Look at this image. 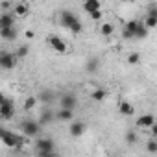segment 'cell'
<instances>
[{"mask_svg": "<svg viewBox=\"0 0 157 157\" xmlns=\"http://www.w3.org/2000/svg\"><path fill=\"white\" fill-rule=\"evenodd\" d=\"M59 24H61L63 28L70 30L74 35L82 33V30H83L82 21L78 19V15H74V13H72V11H68V10H63V11L59 13Z\"/></svg>", "mask_w": 157, "mask_h": 157, "instance_id": "obj_1", "label": "cell"}, {"mask_svg": "<svg viewBox=\"0 0 157 157\" xmlns=\"http://www.w3.org/2000/svg\"><path fill=\"white\" fill-rule=\"evenodd\" d=\"M0 137H2V142H4V146H8V148H21V146H24V142H26V135L22 133V135H17V133H11V131H8V129H2L0 131Z\"/></svg>", "mask_w": 157, "mask_h": 157, "instance_id": "obj_2", "label": "cell"}, {"mask_svg": "<svg viewBox=\"0 0 157 157\" xmlns=\"http://www.w3.org/2000/svg\"><path fill=\"white\" fill-rule=\"evenodd\" d=\"M15 115V104L10 98H2L0 100V118L2 120H11Z\"/></svg>", "mask_w": 157, "mask_h": 157, "instance_id": "obj_3", "label": "cell"}, {"mask_svg": "<svg viewBox=\"0 0 157 157\" xmlns=\"http://www.w3.org/2000/svg\"><path fill=\"white\" fill-rule=\"evenodd\" d=\"M21 131L28 139H32V137H35L41 131V122H37V120H24V122H21Z\"/></svg>", "mask_w": 157, "mask_h": 157, "instance_id": "obj_4", "label": "cell"}, {"mask_svg": "<svg viewBox=\"0 0 157 157\" xmlns=\"http://www.w3.org/2000/svg\"><path fill=\"white\" fill-rule=\"evenodd\" d=\"M35 148H37V153L39 155H43V157H48V155H52L54 153V140L52 139H39L37 142H35Z\"/></svg>", "mask_w": 157, "mask_h": 157, "instance_id": "obj_5", "label": "cell"}, {"mask_svg": "<svg viewBox=\"0 0 157 157\" xmlns=\"http://www.w3.org/2000/svg\"><path fill=\"white\" fill-rule=\"evenodd\" d=\"M17 56H15V52L11 54V52H2V56H0V67H2L4 70H11L15 65H17Z\"/></svg>", "mask_w": 157, "mask_h": 157, "instance_id": "obj_6", "label": "cell"}, {"mask_svg": "<svg viewBox=\"0 0 157 157\" xmlns=\"http://www.w3.org/2000/svg\"><path fill=\"white\" fill-rule=\"evenodd\" d=\"M48 44H50V48L54 50V52H57V54H67V44H65V41L63 39H59L57 35H48Z\"/></svg>", "mask_w": 157, "mask_h": 157, "instance_id": "obj_7", "label": "cell"}, {"mask_svg": "<svg viewBox=\"0 0 157 157\" xmlns=\"http://www.w3.org/2000/svg\"><path fill=\"white\" fill-rule=\"evenodd\" d=\"M59 104H61V107H67V109H76L78 100H76V96H74L72 93H65V94H61V96H59Z\"/></svg>", "mask_w": 157, "mask_h": 157, "instance_id": "obj_8", "label": "cell"}, {"mask_svg": "<svg viewBox=\"0 0 157 157\" xmlns=\"http://www.w3.org/2000/svg\"><path fill=\"white\" fill-rule=\"evenodd\" d=\"M155 124V118H153V115H140L137 120H135V126L137 128H140V129H150L151 126Z\"/></svg>", "mask_w": 157, "mask_h": 157, "instance_id": "obj_9", "label": "cell"}, {"mask_svg": "<svg viewBox=\"0 0 157 157\" xmlns=\"http://www.w3.org/2000/svg\"><path fill=\"white\" fill-rule=\"evenodd\" d=\"M13 24H15V13L4 11L0 15V28H11Z\"/></svg>", "mask_w": 157, "mask_h": 157, "instance_id": "obj_10", "label": "cell"}, {"mask_svg": "<svg viewBox=\"0 0 157 157\" xmlns=\"http://www.w3.org/2000/svg\"><path fill=\"white\" fill-rule=\"evenodd\" d=\"M68 133H70L72 137H82V135L85 133V124H83V122H80V120L72 122V124H70V129H68Z\"/></svg>", "mask_w": 157, "mask_h": 157, "instance_id": "obj_11", "label": "cell"}, {"mask_svg": "<svg viewBox=\"0 0 157 157\" xmlns=\"http://www.w3.org/2000/svg\"><path fill=\"white\" fill-rule=\"evenodd\" d=\"M17 35H19V32H17L15 26H11V28H0V37H2L4 41H13V39H17Z\"/></svg>", "mask_w": 157, "mask_h": 157, "instance_id": "obj_12", "label": "cell"}, {"mask_svg": "<svg viewBox=\"0 0 157 157\" xmlns=\"http://www.w3.org/2000/svg\"><path fill=\"white\" fill-rule=\"evenodd\" d=\"M118 113L122 115V117H131L133 113H135V107L129 104V102H126V100H122L120 104H118Z\"/></svg>", "mask_w": 157, "mask_h": 157, "instance_id": "obj_13", "label": "cell"}, {"mask_svg": "<svg viewBox=\"0 0 157 157\" xmlns=\"http://www.w3.org/2000/svg\"><path fill=\"white\" fill-rule=\"evenodd\" d=\"M56 118H57V120H61V122H70V120L74 118V109L61 107V109H59V113L56 115Z\"/></svg>", "mask_w": 157, "mask_h": 157, "instance_id": "obj_14", "label": "cell"}, {"mask_svg": "<svg viewBox=\"0 0 157 157\" xmlns=\"http://www.w3.org/2000/svg\"><path fill=\"white\" fill-rule=\"evenodd\" d=\"M83 10L87 13H93L96 10H102V4H100V0H85V2H83Z\"/></svg>", "mask_w": 157, "mask_h": 157, "instance_id": "obj_15", "label": "cell"}, {"mask_svg": "<svg viewBox=\"0 0 157 157\" xmlns=\"http://www.w3.org/2000/svg\"><path fill=\"white\" fill-rule=\"evenodd\" d=\"M13 13H15V17H26L30 13V8L24 2H19V4L13 6Z\"/></svg>", "mask_w": 157, "mask_h": 157, "instance_id": "obj_16", "label": "cell"}, {"mask_svg": "<svg viewBox=\"0 0 157 157\" xmlns=\"http://www.w3.org/2000/svg\"><path fill=\"white\" fill-rule=\"evenodd\" d=\"M54 118H56V115H54L50 109H43V111H41V117H39V122H41V126H46V124H50Z\"/></svg>", "mask_w": 157, "mask_h": 157, "instance_id": "obj_17", "label": "cell"}, {"mask_svg": "<svg viewBox=\"0 0 157 157\" xmlns=\"http://www.w3.org/2000/svg\"><path fill=\"white\" fill-rule=\"evenodd\" d=\"M98 68H100V61H98L96 57H91V59L87 61V65H85V70H87L89 74H94V72H98Z\"/></svg>", "mask_w": 157, "mask_h": 157, "instance_id": "obj_18", "label": "cell"}, {"mask_svg": "<svg viewBox=\"0 0 157 157\" xmlns=\"http://www.w3.org/2000/svg\"><path fill=\"white\" fill-rule=\"evenodd\" d=\"M140 24H142L140 21H137V19H133V21H128L124 28H126L128 32H131V35H133V39H135V32H137V28H139Z\"/></svg>", "mask_w": 157, "mask_h": 157, "instance_id": "obj_19", "label": "cell"}, {"mask_svg": "<svg viewBox=\"0 0 157 157\" xmlns=\"http://www.w3.org/2000/svg\"><path fill=\"white\" fill-rule=\"evenodd\" d=\"M105 96H107V91H104V89H94V91L91 93V98H93L94 102H104Z\"/></svg>", "mask_w": 157, "mask_h": 157, "instance_id": "obj_20", "label": "cell"}, {"mask_svg": "<svg viewBox=\"0 0 157 157\" xmlns=\"http://www.w3.org/2000/svg\"><path fill=\"white\" fill-rule=\"evenodd\" d=\"M28 54H30V46H28V44H21V46L15 50V56H17L19 59H24V57H28Z\"/></svg>", "mask_w": 157, "mask_h": 157, "instance_id": "obj_21", "label": "cell"}, {"mask_svg": "<svg viewBox=\"0 0 157 157\" xmlns=\"http://www.w3.org/2000/svg\"><path fill=\"white\" fill-rule=\"evenodd\" d=\"M148 30H150V28H148V26L144 24V21H142V24H140V26L137 28V32H135V39H144V37L148 35Z\"/></svg>", "mask_w": 157, "mask_h": 157, "instance_id": "obj_22", "label": "cell"}, {"mask_svg": "<svg viewBox=\"0 0 157 157\" xmlns=\"http://www.w3.org/2000/svg\"><path fill=\"white\" fill-rule=\"evenodd\" d=\"M144 24H146L148 28H155V26H157V15H150V13H146Z\"/></svg>", "mask_w": 157, "mask_h": 157, "instance_id": "obj_23", "label": "cell"}, {"mask_svg": "<svg viewBox=\"0 0 157 157\" xmlns=\"http://www.w3.org/2000/svg\"><path fill=\"white\" fill-rule=\"evenodd\" d=\"M137 140H139V135H137V131L129 129V131L126 133V142H128V144H135Z\"/></svg>", "mask_w": 157, "mask_h": 157, "instance_id": "obj_24", "label": "cell"}, {"mask_svg": "<svg viewBox=\"0 0 157 157\" xmlns=\"http://www.w3.org/2000/svg\"><path fill=\"white\" fill-rule=\"evenodd\" d=\"M113 32H115L113 24H102V28H100V33H102V35H105V37H109Z\"/></svg>", "mask_w": 157, "mask_h": 157, "instance_id": "obj_25", "label": "cell"}, {"mask_svg": "<svg viewBox=\"0 0 157 157\" xmlns=\"http://www.w3.org/2000/svg\"><path fill=\"white\" fill-rule=\"evenodd\" d=\"M39 98H41L43 102H46V104H48V102H52V100H54V93H52V91H43V93L39 94Z\"/></svg>", "mask_w": 157, "mask_h": 157, "instance_id": "obj_26", "label": "cell"}, {"mask_svg": "<svg viewBox=\"0 0 157 157\" xmlns=\"http://www.w3.org/2000/svg\"><path fill=\"white\" fill-rule=\"evenodd\" d=\"M146 150H148L150 153H155V151H157V139H155V137L146 142Z\"/></svg>", "mask_w": 157, "mask_h": 157, "instance_id": "obj_27", "label": "cell"}, {"mask_svg": "<svg viewBox=\"0 0 157 157\" xmlns=\"http://www.w3.org/2000/svg\"><path fill=\"white\" fill-rule=\"evenodd\" d=\"M35 102H37V98H33V96L26 98V100H24V109H26V111L33 109V107H35Z\"/></svg>", "mask_w": 157, "mask_h": 157, "instance_id": "obj_28", "label": "cell"}, {"mask_svg": "<svg viewBox=\"0 0 157 157\" xmlns=\"http://www.w3.org/2000/svg\"><path fill=\"white\" fill-rule=\"evenodd\" d=\"M89 17H91L93 21H102V17H104V11H102V10H96V11L89 13Z\"/></svg>", "mask_w": 157, "mask_h": 157, "instance_id": "obj_29", "label": "cell"}, {"mask_svg": "<svg viewBox=\"0 0 157 157\" xmlns=\"http://www.w3.org/2000/svg\"><path fill=\"white\" fill-rule=\"evenodd\" d=\"M139 61H140V56H139V54H129V56H128V63H129V65H137Z\"/></svg>", "mask_w": 157, "mask_h": 157, "instance_id": "obj_30", "label": "cell"}, {"mask_svg": "<svg viewBox=\"0 0 157 157\" xmlns=\"http://www.w3.org/2000/svg\"><path fill=\"white\" fill-rule=\"evenodd\" d=\"M148 13L150 15H157V6H150L148 8Z\"/></svg>", "mask_w": 157, "mask_h": 157, "instance_id": "obj_31", "label": "cell"}, {"mask_svg": "<svg viewBox=\"0 0 157 157\" xmlns=\"http://www.w3.org/2000/svg\"><path fill=\"white\" fill-rule=\"evenodd\" d=\"M150 131H151V135H153V137L157 139V122H155V124H153V126L150 128Z\"/></svg>", "mask_w": 157, "mask_h": 157, "instance_id": "obj_32", "label": "cell"}, {"mask_svg": "<svg viewBox=\"0 0 157 157\" xmlns=\"http://www.w3.org/2000/svg\"><path fill=\"white\" fill-rule=\"evenodd\" d=\"M8 8H10V2H8V0H4V2H2V10L8 11Z\"/></svg>", "mask_w": 157, "mask_h": 157, "instance_id": "obj_33", "label": "cell"}, {"mask_svg": "<svg viewBox=\"0 0 157 157\" xmlns=\"http://www.w3.org/2000/svg\"><path fill=\"white\" fill-rule=\"evenodd\" d=\"M26 37L28 39H33V32H26Z\"/></svg>", "mask_w": 157, "mask_h": 157, "instance_id": "obj_34", "label": "cell"}, {"mask_svg": "<svg viewBox=\"0 0 157 157\" xmlns=\"http://www.w3.org/2000/svg\"><path fill=\"white\" fill-rule=\"evenodd\" d=\"M129 2H135V0H129Z\"/></svg>", "mask_w": 157, "mask_h": 157, "instance_id": "obj_35", "label": "cell"}]
</instances>
